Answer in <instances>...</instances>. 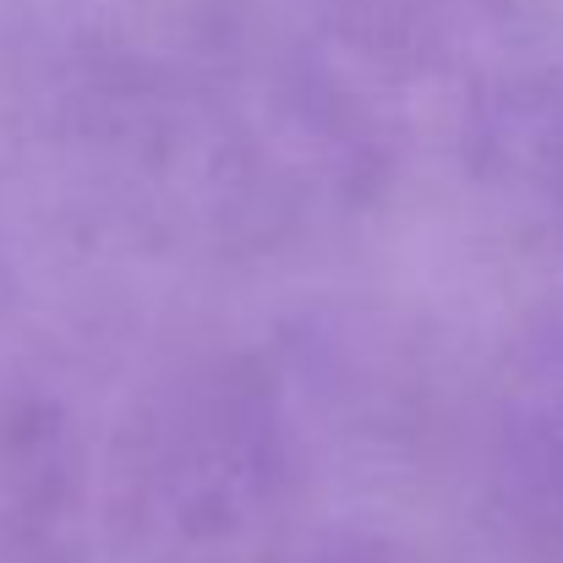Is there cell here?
Wrapping results in <instances>:
<instances>
[]
</instances>
